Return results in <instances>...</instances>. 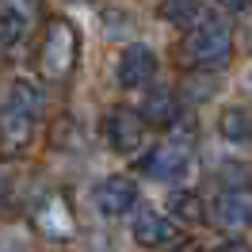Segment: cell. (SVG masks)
Here are the masks:
<instances>
[{
    "label": "cell",
    "instance_id": "cell-1",
    "mask_svg": "<svg viewBox=\"0 0 252 252\" xmlns=\"http://www.w3.org/2000/svg\"><path fill=\"white\" fill-rule=\"evenodd\" d=\"M180 54L195 69H221V65L233 58V31H229V23H221L214 16H203L188 31Z\"/></svg>",
    "mask_w": 252,
    "mask_h": 252
},
{
    "label": "cell",
    "instance_id": "cell-2",
    "mask_svg": "<svg viewBox=\"0 0 252 252\" xmlns=\"http://www.w3.org/2000/svg\"><path fill=\"white\" fill-rule=\"evenodd\" d=\"M80 54V34L69 19H50L42 31V46H38V69L46 80H62L73 73Z\"/></svg>",
    "mask_w": 252,
    "mask_h": 252
},
{
    "label": "cell",
    "instance_id": "cell-3",
    "mask_svg": "<svg viewBox=\"0 0 252 252\" xmlns=\"http://www.w3.org/2000/svg\"><path fill=\"white\" fill-rule=\"evenodd\" d=\"M206 218L225 233H241L252 225V188H225L218 191V199L210 203Z\"/></svg>",
    "mask_w": 252,
    "mask_h": 252
},
{
    "label": "cell",
    "instance_id": "cell-4",
    "mask_svg": "<svg viewBox=\"0 0 252 252\" xmlns=\"http://www.w3.org/2000/svg\"><path fill=\"white\" fill-rule=\"evenodd\" d=\"M103 134H107V145L115 149V153H123V157H130V153H138L145 142V123L138 111L130 107H111L107 119H103Z\"/></svg>",
    "mask_w": 252,
    "mask_h": 252
},
{
    "label": "cell",
    "instance_id": "cell-5",
    "mask_svg": "<svg viewBox=\"0 0 252 252\" xmlns=\"http://www.w3.org/2000/svg\"><path fill=\"white\" fill-rule=\"evenodd\" d=\"M188 164H191V149L184 142H164L138 160V168L153 180H184Z\"/></svg>",
    "mask_w": 252,
    "mask_h": 252
},
{
    "label": "cell",
    "instance_id": "cell-6",
    "mask_svg": "<svg viewBox=\"0 0 252 252\" xmlns=\"http://www.w3.org/2000/svg\"><path fill=\"white\" fill-rule=\"evenodd\" d=\"M115 77L123 88H145L149 80L157 77V54L142 42H134V46H126L119 54V65H115Z\"/></svg>",
    "mask_w": 252,
    "mask_h": 252
},
{
    "label": "cell",
    "instance_id": "cell-7",
    "mask_svg": "<svg viewBox=\"0 0 252 252\" xmlns=\"http://www.w3.org/2000/svg\"><path fill=\"white\" fill-rule=\"evenodd\" d=\"M34 123H38L34 115L0 103V153H4V157H19V153L31 145Z\"/></svg>",
    "mask_w": 252,
    "mask_h": 252
},
{
    "label": "cell",
    "instance_id": "cell-8",
    "mask_svg": "<svg viewBox=\"0 0 252 252\" xmlns=\"http://www.w3.org/2000/svg\"><path fill=\"white\" fill-rule=\"evenodd\" d=\"M134 203H138V188H134L130 176H107L95 188V206L107 218H123L126 210H134Z\"/></svg>",
    "mask_w": 252,
    "mask_h": 252
},
{
    "label": "cell",
    "instance_id": "cell-9",
    "mask_svg": "<svg viewBox=\"0 0 252 252\" xmlns=\"http://www.w3.org/2000/svg\"><path fill=\"white\" fill-rule=\"evenodd\" d=\"M34 225L54 241H65V237H73V210L62 195H46L34 206Z\"/></svg>",
    "mask_w": 252,
    "mask_h": 252
},
{
    "label": "cell",
    "instance_id": "cell-10",
    "mask_svg": "<svg viewBox=\"0 0 252 252\" xmlns=\"http://www.w3.org/2000/svg\"><path fill=\"white\" fill-rule=\"evenodd\" d=\"M176 237V225L164 214L157 210H142L138 218H134V241L142 245V249H160V245H168Z\"/></svg>",
    "mask_w": 252,
    "mask_h": 252
},
{
    "label": "cell",
    "instance_id": "cell-11",
    "mask_svg": "<svg viewBox=\"0 0 252 252\" xmlns=\"http://www.w3.org/2000/svg\"><path fill=\"white\" fill-rule=\"evenodd\" d=\"M4 103L8 107H19V111H27V115H42V107H46V95H42V88H38V80L31 77H16L8 88H4Z\"/></svg>",
    "mask_w": 252,
    "mask_h": 252
},
{
    "label": "cell",
    "instance_id": "cell-12",
    "mask_svg": "<svg viewBox=\"0 0 252 252\" xmlns=\"http://www.w3.org/2000/svg\"><path fill=\"white\" fill-rule=\"evenodd\" d=\"M138 115H142L145 126H172L176 119H180V103H176L172 92L157 88V92L145 95V103H142V111H138Z\"/></svg>",
    "mask_w": 252,
    "mask_h": 252
},
{
    "label": "cell",
    "instance_id": "cell-13",
    "mask_svg": "<svg viewBox=\"0 0 252 252\" xmlns=\"http://www.w3.org/2000/svg\"><path fill=\"white\" fill-rule=\"evenodd\" d=\"M218 130L225 142H237V145L252 142V111L249 107H225L218 119Z\"/></svg>",
    "mask_w": 252,
    "mask_h": 252
},
{
    "label": "cell",
    "instance_id": "cell-14",
    "mask_svg": "<svg viewBox=\"0 0 252 252\" xmlns=\"http://www.w3.org/2000/svg\"><path fill=\"white\" fill-rule=\"evenodd\" d=\"M203 0H164L160 4V19H168L172 27H195L199 19H203Z\"/></svg>",
    "mask_w": 252,
    "mask_h": 252
},
{
    "label": "cell",
    "instance_id": "cell-15",
    "mask_svg": "<svg viewBox=\"0 0 252 252\" xmlns=\"http://www.w3.org/2000/svg\"><path fill=\"white\" fill-rule=\"evenodd\" d=\"M168 214L180 218V221H188V225H199V221L206 218V206L195 191H172V195H168Z\"/></svg>",
    "mask_w": 252,
    "mask_h": 252
},
{
    "label": "cell",
    "instance_id": "cell-16",
    "mask_svg": "<svg viewBox=\"0 0 252 252\" xmlns=\"http://www.w3.org/2000/svg\"><path fill=\"white\" fill-rule=\"evenodd\" d=\"M23 34H27V16H19V12H0V54H8V50H16L23 42Z\"/></svg>",
    "mask_w": 252,
    "mask_h": 252
},
{
    "label": "cell",
    "instance_id": "cell-17",
    "mask_svg": "<svg viewBox=\"0 0 252 252\" xmlns=\"http://www.w3.org/2000/svg\"><path fill=\"white\" fill-rule=\"evenodd\" d=\"M0 4H8V12H19V16H27L34 8V0H0Z\"/></svg>",
    "mask_w": 252,
    "mask_h": 252
},
{
    "label": "cell",
    "instance_id": "cell-18",
    "mask_svg": "<svg viewBox=\"0 0 252 252\" xmlns=\"http://www.w3.org/2000/svg\"><path fill=\"white\" fill-rule=\"evenodd\" d=\"M214 252H252V249L245 245V241H225V245H221V249H214Z\"/></svg>",
    "mask_w": 252,
    "mask_h": 252
},
{
    "label": "cell",
    "instance_id": "cell-19",
    "mask_svg": "<svg viewBox=\"0 0 252 252\" xmlns=\"http://www.w3.org/2000/svg\"><path fill=\"white\" fill-rule=\"evenodd\" d=\"M221 4H225V8H229V12H245V8H249L252 0H221Z\"/></svg>",
    "mask_w": 252,
    "mask_h": 252
},
{
    "label": "cell",
    "instance_id": "cell-20",
    "mask_svg": "<svg viewBox=\"0 0 252 252\" xmlns=\"http://www.w3.org/2000/svg\"><path fill=\"white\" fill-rule=\"evenodd\" d=\"M4 195H8V188H4V184H0V203H4Z\"/></svg>",
    "mask_w": 252,
    "mask_h": 252
},
{
    "label": "cell",
    "instance_id": "cell-21",
    "mask_svg": "<svg viewBox=\"0 0 252 252\" xmlns=\"http://www.w3.org/2000/svg\"><path fill=\"white\" fill-rule=\"evenodd\" d=\"M249 92H252V73H249Z\"/></svg>",
    "mask_w": 252,
    "mask_h": 252
}]
</instances>
